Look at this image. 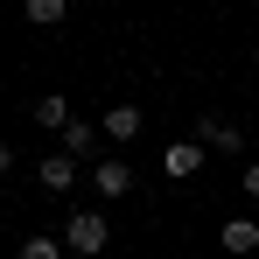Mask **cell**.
Listing matches in <instances>:
<instances>
[{
	"label": "cell",
	"instance_id": "8fae6325",
	"mask_svg": "<svg viewBox=\"0 0 259 259\" xmlns=\"http://www.w3.org/2000/svg\"><path fill=\"white\" fill-rule=\"evenodd\" d=\"M63 252H70L63 238H49V231H35V238H21V252H14V259H63Z\"/></svg>",
	"mask_w": 259,
	"mask_h": 259
},
{
	"label": "cell",
	"instance_id": "52a82bcc",
	"mask_svg": "<svg viewBox=\"0 0 259 259\" xmlns=\"http://www.w3.org/2000/svg\"><path fill=\"white\" fill-rule=\"evenodd\" d=\"M56 140H63V154H77V161H84V154H98V140H105V133L91 126V119H70Z\"/></svg>",
	"mask_w": 259,
	"mask_h": 259
},
{
	"label": "cell",
	"instance_id": "9c48e42d",
	"mask_svg": "<svg viewBox=\"0 0 259 259\" xmlns=\"http://www.w3.org/2000/svg\"><path fill=\"white\" fill-rule=\"evenodd\" d=\"M70 119H77V112H70V98H63V91H49V98H35V126H49V133H63V126H70Z\"/></svg>",
	"mask_w": 259,
	"mask_h": 259
},
{
	"label": "cell",
	"instance_id": "5b68a950",
	"mask_svg": "<svg viewBox=\"0 0 259 259\" xmlns=\"http://www.w3.org/2000/svg\"><path fill=\"white\" fill-rule=\"evenodd\" d=\"M91 189H98V196H126V189H133V168L119 161V154H98V161H91Z\"/></svg>",
	"mask_w": 259,
	"mask_h": 259
},
{
	"label": "cell",
	"instance_id": "ba28073f",
	"mask_svg": "<svg viewBox=\"0 0 259 259\" xmlns=\"http://www.w3.org/2000/svg\"><path fill=\"white\" fill-rule=\"evenodd\" d=\"M98 133H105L112 147H119V140H133V133H140V105H112V112L98 119Z\"/></svg>",
	"mask_w": 259,
	"mask_h": 259
},
{
	"label": "cell",
	"instance_id": "7c38bea8",
	"mask_svg": "<svg viewBox=\"0 0 259 259\" xmlns=\"http://www.w3.org/2000/svg\"><path fill=\"white\" fill-rule=\"evenodd\" d=\"M238 189H245V196L259 203V161H245V175H238Z\"/></svg>",
	"mask_w": 259,
	"mask_h": 259
},
{
	"label": "cell",
	"instance_id": "8992f818",
	"mask_svg": "<svg viewBox=\"0 0 259 259\" xmlns=\"http://www.w3.org/2000/svg\"><path fill=\"white\" fill-rule=\"evenodd\" d=\"M224 252H231V259L259 252V224H252V217H224Z\"/></svg>",
	"mask_w": 259,
	"mask_h": 259
},
{
	"label": "cell",
	"instance_id": "277c9868",
	"mask_svg": "<svg viewBox=\"0 0 259 259\" xmlns=\"http://www.w3.org/2000/svg\"><path fill=\"white\" fill-rule=\"evenodd\" d=\"M35 182H42L49 196L77 189V154H63V147H56V154H42V161H35Z\"/></svg>",
	"mask_w": 259,
	"mask_h": 259
},
{
	"label": "cell",
	"instance_id": "4fadbf2b",
	"mask_svg": "<svg viewBox=\"0 0 259 259\" xmlns=\"http://www.w3.org/2000/svg\"><path fill=\"white\" fill-rule=\"evenodd\" d=\"M7 168H14V147H7V140H0V175H7Z\"/></svg>",
	"mask_w": 259,
	"mask_h": 259
},
{
	"label": "cell",
	"instance_id": "3957f363",
	"mask_svg": "<svg viewBox=\"0 0 259 259\" xmlns=\"http://www.w3.org/2000/svg\"><path fill=\"white\" fill-rule=\"evenodd\" d=\"M196 168H203V140H168L161 147V175L168 182H189Z\"/></svg>",
	"mask_w": 259,
	"mask_h": 259
},
{
	"label": "cell",
	"instance_id": "7a4b0ae2",
	"mask_svg": "<svg viewBox=\"0 0 259 259\" xmlns=\"http://www.w3.org/2000/svg\"><path fill=\"white\" fill-rule=\"evenodd\" d=\"M189 140H203V154H245V133L231 126V119H217V112H203Z\"/></svg>",
	"mask_w": 259,
	"mask_h": 259
},
{
	"label": "cell",
	"instance_id": "6da1fadb",
	"mask_svg": "<svg viewBox=\"0 0 259 259\" xmlns=\"http://www.w3.org/2000/svg\"><path fill=\"white\" fill-rule=\"evenodd\" d=\"M63 245H70V252H77V259H98V252H105V245H112V224H105V217H98V210H77V217H70V224H63Z\"/></svg>",
	"mask_w": 259,
	"mask_h": 259
},
{
	"label": "cell",
	"instance_id": "30bf717a",
	"mask_svg": "<svg viewBox=\"0 0 259 259\" xmlns=\"http://www.w3.org/2000/svg\"><path fill=\"white\" fill-rule=\"evenodd\" d=\"M21 14H28L35 28H63V21H70V0H21Z\"/></svg>",
	"mask_w": 259,
	"mask_h": 259
}]
</instances>
